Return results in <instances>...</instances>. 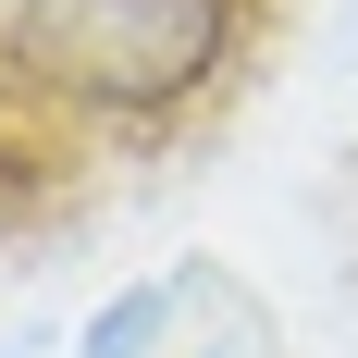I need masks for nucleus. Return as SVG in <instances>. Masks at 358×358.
I'll use <instances>...</instances> for the list:
<instances>
[{"label":"nucleus","mask_w":358,"mask_h":358,"mask_svg":"<svg viewBox=\"0 0 358 358\" xmlns=\"http://www.w3.org/2000/svg\"><path fill=\"white\" fill-rule=\"evenodd\" d=\"M13 62L62 111L173 124L235 62V0H13Z\"/></svg>","instance_id":"1"}]
</instances>
